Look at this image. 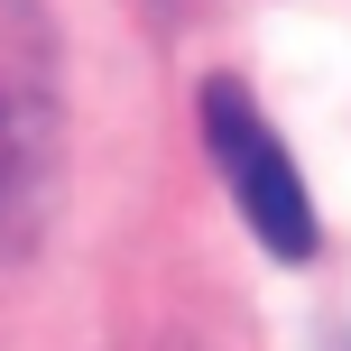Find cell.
Instances as JSON below:
<instances>
[{
    "label": "cell",
    "instance_id": "6da1fadb",
    "mask_svg": "<svg viewBox=\"0 0 351 351\" xmlns=\"http://www.w3.org/2000/svg\"><path fill=\"white\" fill-rule=\"evenodd\" d=\"M204 148H213V167H222L231 204L250 213V231H259L278 259H315V241H324V231H315V194H305L287 139L268 130V111L250 102L231 74L204 84Z\"/></svg>",
    "mask_w": 351,
    "mask_h": 351
},
{
    "label": "cell",
    "instance_id": "7a4b0ae2",
    "mask_svg": "<svg viewBox=\"0 0 351 351\" xmlns=\"http://www.w3.org/2000/svg\"><path fill=\"white\" fill-rule=\"evenodd\" d=\"M47 167H56L47 37L19 0H0V241H19V213L47 204Z\"/></svg>",
    "mask_w": 351,
    "mask_h": 351
}]
</instances>
